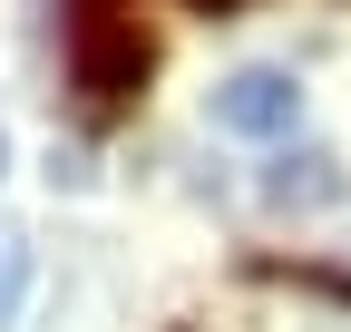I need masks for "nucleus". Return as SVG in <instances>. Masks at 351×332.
<instances>
[{
  "label": "nucleus",
  "mask_w": 351,
  "mask_h": 332,
  "mask_svg": "<svg viewBox=\"0 0 351 332\" xmlns=\"http://www.w3.org/2000/svg\"><path fill=\"white\" fill-rule=\"evenodd\" d=\"M156 78V39L137 29V10H108V0H88L69 20V88L88 108H127Z\"/></svg>",
  "instance_id": "obj_1"
},
{
  "label": "nucleus",
  "mask_w": 351,
  "mask_h": 332,
  "mask_svg": "<svg viewBox=\"0 0 351 332\" xmlns=\"http://www.w3.org/2000/svg\"><path fill=\"white\" fill-rule=\"evenodd\" d=\"M293 117H302V88L283 69H234L215 88V128H234V137H283Z\"/></svg>",
  "instance_id": "obj_2"
},
{
  "label": "nucleus",
  "mask_w": 351,
  "mask_h": 332,
  "mask_svg": "<svg viewBox=\"0 0 351 332\" xmlns=\"http://www.w3.org/2000/svg\"><path fill=\"white\" fill-rule=\"evenodd\" d=\"M263 195H274V205H332L341 195V166L322 147H302V156H283L274 176H263Z\"/></svg>",
  "instance_id": "obj_3"
},
{
  "label": "nucleus",
  "mask_w": 351,
  "mask_h": 332,
  "mask_svg": "<svg viewBox=\"0 0 351 332\" xmlns=\"http://www.w3.org/2000/svg\"><path fill=\"white\" fill-rule=\"evenodd\" d=\"M20 294H29V235H20L10 215H0V322L20 313Z\"/></svg>",
  "instance_id": "obj_4"
},
{
  "label": "nucleus",
  "mask_w": 351,
  "mask_h": 332,
  "mask_svg": "<svg viewBox=\"0 0 351 332\" xmlns=\"http://www.w3.org/2000/svg\"><path fill=\"white\" fill-rule=\"evenodd\" d=\"M186 10H205V20H225V10H254V0H186Z\"/></svg>",
  "instance_id": "obj_5"
},
{
  "label": "nucleus",
  "mask_w": 351,
  "mask_h": 332,
  "mask_svg": "<svg viewBox=\"0 0 351 332\" xmlns=\"http://www.w3.org/2000/svg\"><path fill=\"white\" fill-rule=\"evenodd\" d=\"M0 166H10V147H0Z\"/></svg>",
  "instance_id": "obj_6"
}]
</instances>
